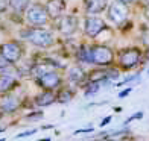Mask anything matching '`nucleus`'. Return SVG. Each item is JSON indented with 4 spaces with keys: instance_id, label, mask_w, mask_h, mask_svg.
<instances>
[{
    "instance_id": "obj_29",
    "label": "nucleus",
    "mask_w": 149,
    "mask_h": 141,
    "mask_svg": "<svg viewBox=\"0 0 149 141\" xmlns=\"http://www.w3.org/2000/svg\"><path fill=\"white\" fill-rule=\"evenodd\" d=\"M8 65H9V64L5 61V58H3L2 55H0V71H2V70H5V68H6V67H8Z\"/></svg>"
},
{
    "instance_id": "obj_36",
    "label": "nucleus",
    "mask_w": 149,
    "mask_h": 141,
    "mask_svg": "<svg viewBox=\"0 0 149 141\" xmlns=\"http://www.w3.org/2000/svg\"><path fill=\"white\" fill-rule=\"evenodd\" d=\"M3 131H5V127H0V133H2Z\"/></svg>"
},
{
    "instance_id": "obj_31",
    "label": "nucleus",
    "mask_w": 149,
    "mask_h": 141,
    "mask_svg": "<svg viewBox=\"0 0 149 141\" xmlns=\"http://www.w3.org/2000/svg\"><path fill=\"white\" fill-rule=\"evenodd\" d=\"M143 15H145V18L149 21V6L148 5H145V11H143Z\"/></svg>"
},
{
    "instance_id": "obj_18",
    "label": "nucleus",
    "mask_w": 149,
    "mask_h": 141,
    "mask_svg": "<svg viewBox=\"0 0 149 141\" xmlns=\"http://www.w3.org/2000/svg\"><path fill=\"white\" fill-rule=\"evenodd\" d=\"M76 59L79 64H91V52H90V46L81 44L78 47L76 52Z\"/></svg>"
},
{
    "instance_id": "obj_5",
    "label": "nucleus",
    "mask_w": 149,
    "mask_h": 141,
    "mask_svg": "<svg viewBox=\"0 0 149 141\" xmlns=\"http://www.w3.org/2000/svg\"><path fill=\"white\" fill-rule=\"evenodd\" d=\"M0 55L9 65H17L24 56V46L20 41H6L0 44Z\"/></svg>"
},
{
    "instance_id": "obj_11",
    "label": "nucleus",
    "mask_w": 149,
    "mask_h": 141,
    "mask_svg": "<svg viewBox=\"0 0 149 141\" xmlns=\"http://www.w3.org/2000/svg\"><path fill=\"white\" fill-rule=\"evenodd\" d=\"M67 80L72 84H76V85H85L87 82H88V73H87L82 65H72L69 70H67Z\"/></svg>"
},
{
    "instance_id": "obj_21",
    "label": "nucleus",
    "mask_w": 149,
    "mask_h": 141,
    "mask_svg": "<svg viewBox=\"0 0 149 141\" xmlns=\"http://www.w3.org/2000/svg\"><path fill=\"white\" fill-rule=\"evenodd\" d=\"M44 117V112L43 111H32L26 115V120H31V122H37V120H41Z\"/></svg>"
},
{
    "instance_id": "obj_7",
    "label": "nucleus",
    "mask_w": 149,
    "mask_h": 141,
    "mask_svg": "<svg viewBox=\"0 0 149 141\" xmlns=\"http://www.w3.org/2000/svg\"><path fill=\"white\" fill-rule=\"evenodd\" d=\"M55 29L63 37H67V38L73 37L79 29V18L76 15H72V14H64L63 17H59L56 20Z\"/></svg>"
},
{
    "instance_id": "obj_28",
    "label": "nucleus",
    "mask_w": 149,
    "mask_h": 141,
    "mask_svg": "<svg viewBox=\"0 0 149 141\" xmlns=\"http://www.w3.org/2000/svg\"><path fill=\"white\" fill-rule=\"evenodd\" d=\"M111 120H113V117H111V115L105 117V118L102 120V122H100V127H105L107 124H110V123H111Z\"/></svg>"
},
{
    "instance_id": "obj_38",
    "label": "nucleus",
    "mask_w": 149,
    "mask_h": 141,
    "mask_svg": "<svg viewBox=\"0 0 149 141\" xmlns=\"http://www.w3.org/2000/svg\"><path fill=\"white\" fill-rule=\"evenodd\" d=\"M148 75H149V68H148Z\"/></svg>"
},
{
    "instance_id": "obj_37",
    "label": "nucleus",
    "mask_w": 149,
    "mask_h": 141,
    "mask_svg": "<svg viewBox=\"0 0 149 141\" xmlns=\"http://www.w3.org/2000/svg\"><path fill=\"white\" fill-rule=\"evenodd\" d=\"M0 141H6V140H5V138H0Z\"/></svg>"
},
{
    "instance_id": "obj_27",
    "label": "nucleus",
    "mask_w": 149,
    "mask_h": 141,
    "mask_svg": "<svg viewBox=\"0 0 149 141\" xmlns=\"http://www.w3.org/2000/svg\"><path fill=\"white\" fill-rule=\"evenodd\" d=\"M88 132H94L93 127H84V129H78L74 131V135H79V133H88Z\"/></svg>"
},
{
    "instance_id": "obj_32",
    "label": "nucleus",
    "mask_w": 149,
    "mask_h": 141,
    "mask_svg": "<svg viewBox=\"0 0 149 141\" xmlns=\"http://www.w3.org/2000/svg\"><path fill=\"white\" fill-rule=\"evenodd\" d=\"M119 2H123V3H128V5H130V3H134L135 0H119Z\"/></svg>"
},
{
    "instance_id": "obj_10",
    "label": "nucleus",
    "mask_w": 149,
    "mask_h": 141,
    "mask_svg": "<svg viewBox=\"0 0 149 141\" xmlns=\"http://www.w3.org/2000/svg\"><path fill=\"white\" fill-rule=\"evenodd\" d=\"M20 108H22V100H20L15 94H12V91L0 94V109L3 111V114L12 115V114H15Z\"/></svg>"
},
{
    "instance_id": "obj_15",
    "label": "nucleus",
    "mask_w": 149,
    "mask_h": 141,
    "mask_svg": "<svg viewBox=\"0 0 149 141\" xmlns=\"http://www.w3.org/2000/svg\"><path fill=\"white\" fill-rule=\"evenodd\" d=\"M18 86V79L14 75L8 73H0V94L11 93L14 88Z\"/></svg>"
},
{
    "instance_id": "obj_30",
    "label": "nucleus",
    "mask_w": 149,
    "mask_h": 141,
    "mask_svg": "<svg viewBox=\"0 0 149 141\" xmlns=\"http://www.w3.org/2000/svg\"><path fill=\"white\" fill-rule=\"evenodd\" d=\"M143 59L145 61H149V46H146V50L143 52Z\"/></svg>"
},
{
    "instance_id": "obj_24",
    "label": "nucleus",
    "mask_w": 149,
    "mask_h": 141,
    "mask_svg": "<svg viewBox=\"0 0 149 141\" xmlns=\"http://www.w3.org/2000/svg\"><path fill=\"white\" fill-rule=\"evenodd\" d=\"M37 131L38 129H35V127H33V129H29V131H24V132H20V133H17V140H20V138H26V137H31V135H35L37 133Z\"/></svg>"
},
{
    "instance_id": "obj_16",
    "label": "nucleus",
    "mask_w": 149,
    "mask_h": 141,
    "mask_svg": "<svg viewBox=\"0 0 149 141\" xmlns=\"http://www.w3.org/2000/svg\"><path fill=\"white\" fill-rule=\"evenodd\" d=\"M53 70H56L55 67H53L52 64H49L44 59L43 62H35L33 64V67H32V71H31V76L33 77V79H38V77H41V76H44L46 73H49V71H53Z\"/></svg>"
},
{
    "instance_id": "obj_33",
    "label": "nucleus",
    "mask_w": 149,
    "mask_h": 141,
    "mask_svg": "<svg viewBox=\"0 0 149 141\" xmlns=\"http://www.w3.org/2000/svg\"><path fill=\"white\" fill-rule=\"evenodd\" d=\"M38 141H52L50 138H41V140H38Z\"/></svg>"
},
{
    "instance_id": "obj_4",
    "label": "nucleus",
    "mask_w": 149,
    "mask_h": 141,
    "mask_svg": "<svg viewBox=\"0 0 149 141\" xmlns=\"http://www.w3.org/2000/svg\"><path fill=\"white\" fill-rule=\"evenodd\" d=\"M90 52H91V64L97 67H111L116 61L113 49L105 44H93L90 46Z\"/></svg>"
},
{
    "instance_id": "obj_35",
    "label": "nucleus",
    "mask_w": 149,
    "mask_h": 141,
    "mask_svg": "<svg viewBox=\"0 0 149 141\" xmlns=\"http://www.w3.org/2000/svg\"><path fill=\"white\" fill-rule=\"evenodd\" d=\"M145 5H148V6H149V0H145Z\"/></svg>"
},
{
    "instance_id": "obj_3",
    "label": "nucleus",
    "mask_w": 149,
    "mask_h": 141,
    "mask_svg": "<svg viewBox=\"0 0 149 141\" xmlns=\"http://www.w3.org/2000/svg\"><path fill=\"white\" fill-rule=\"evenodd\" d=\"M26 21L31 28H46L52 20L43 3H32L26 11Z\"/></svg>"
},
{
    "instance_id": "obj_9",
    "label": "nucleus",
    "mask_w": 149,
    "mask_h": 141,
    "mask_svg": "<svg viewBox=\"0 0 149 141\" xmlns=\"http://www.w3.org/2000/svg\"><path fill=\"white\" fill-rule=\"evenodd\" d=\"M35 82H37V85L40 86V88H43V90L56 91V90H59L61 86H63L64 79H63V76H61L56 70H53V71L46 73L44 76L35 79Z\"/></svg>"
},
{
    "instance_id": "obj_25",
    "label": "nucleus",
    "mask_w": 149,
    "mask_h": 141,
    "mask_svg": "<svg viewBox=\"0 0 149 141\" xmlns=\"http://www.w3.org/2000/svg\"><path fill=\"white\" fill-rule=\"evenodd\" d=\"M9 9V0H0V14H5Z\"/></svg>"
},
{
    "instance_id": "obj_1",
    "label": "nucleus",
    "mask_w": 149,
    "mask_h": 141,
    "mask_svg": "<svg viewBox=\"0 0 149 141\" xmlns=\"http://www.w3.org/2000/svg\"><path fill=\"white\" fill-rule=\"evenodd\" d=\"M20 38L26 39L29 44L38 47V49H50L56 43L55 33L46 28H26L20 30Z\"/></svg>"
},
{
    "instance_id": "obj_19",
    "label": "nucleus",
    "mask_w": 149,
    "mask_h": 141,
    "mask_svg": "<svg viewBox=\"0 0 149 141\" xmlns=\"http://www.w3.org/2000/svg\"><path fill=\"white\" fill-rule=\"evenodd\" d=\"M31 0H9V8L15 12V14H23L29 9Z\"/></svg>"
},
{
    "instance_id": "obj_13",
    "label": "nucleus",
    "mask_w": 149,
    "mask_h": 141,
    "mask_svg": "<svg viewBox=\"0 0 149 141\" xmlns=\"http://www.w3.org/2000/svg\"><path fill=\"white\" fill-rule=\"evenodd\" d=\"M65 8H67L65 0H47L46 2V9L49 12L52 21H56L59 17H63Z\"/></svg>"
},
{
    "instance_id": "obj_23",
    "label": "nucleus",
    "mask_w": 149,
    "mask_h": 141,
    "mask_svg": "<svg viewBox=\"0 0 149 141\" xmlns=\"http://www.w3.org/2000/svg\"><path fill=\"white\" fill-rule=\"evenodd\" d=\"M140 118H143V111H139V112H135V114H132L131 117H128L126 120H125V126L128 124V123H131V122H134V120H140Z\"/></svg>"
},
{
    "instance_id": "obj_20",
    "label": "nucleus",
    "mask_w": 149,
    "mask_h": 141,
    "mask_svg": "<svg viewBox=\"0 0 149 141\" xmlns=\"http://www.w3.org/2000/svg\"><path fill=\"white\" fill-rule=\"evenodd\" d=\"M100 86H102V84H99V82H87L84 85V96L91 97L93 94H96L100 90Z\"/></svg>"
},
{
    "instance_id": "obj_8",
    "label": "nucleus",
    "mask_w": 149,
    "mask_h": 141,
    "mask_svg": "<svg viewBox=\"0 0 149 141\" xmlns=\"http://www.w3.org/2000/svg\"><path fill=\"white\" fill-rule=\"evenodd\" d=\"M108 29V26L105 23L104 18H100L97 15H85L84 18V33L88 38H97L104 30Z\"/></svg>"
},
{
    "instance_id": "obj_26",
    "label": "nucleus",
    "mask_w": 149,
    "mask_h": 141,
    "mask_svg": "<svg viewBox=\"0 0 149 141\" xmlns=\"http://www.w3.org/2000/svg\"><path fill=\"white\" fill-rule=\"evenodd\" d=\"M131 91H132L131 86H128V88H125L123 91H120V93H119V99H125V97L128 96V94H131Z\"/></svg>"
},
{
    "instance_id": "obj_12",
    "label": "nucleus",
    "mask_w": 149,
    "mask_h": 141,
    "mask_svg": "<svg viewBox=\"0 0 149 141\" xmlns=\"http://www.w3.org/2000/svg\"><path fill=\"white\" fill-rule=\"evenodd\" d=\"M84 2V9L87 15H99L105 12L110 6L108 0H82Z\"/></svg>"
},
{
    "instance_id": "obj_2",
    "label": "nucleus",
    "mask_w": 149,
    "mask_h": 141,
    "mask_svg": "<svg viewBox=\"0 0 149 141\" xmlns=\"http://www.w3.org/2000/svg\"><path fill=\"white\" fill-rule=\"evenodd\" d=\"M143 59V50L140 47H125L117 53V64L122 70H132L135 68Z\"/></svg>"
},
{
    "instance_id": "obj_6",
    "label": "nucleus",
    "mask_w": 149,
    "mask_h": 141,
    "mask_svg": "<svg viewBox=\"0 0 149 141\" xmlns=\"http://www.w3.org/2000/svg\"><path fill=\"white\" fill-rule=\"evenodd\" d=\"M128 17H130V8H128V3L119 2V0H114L110 3L107 9V20L111 21L113 24L120 26L128 21Z\"/></svg>"
},
{
    "instance_id": "obj_22",
    "label": "nucleus",
    "mask_w": 149,
    "mask_h": 141,
    "mask_svg": "<svg viewBox=\"0 0 149 141\" xmlns=\"http://www.w3.org/2000/svg\"><path fill=\"white\" fill-rule=\"evenodd\" d=\"M140 77V75H132V76H128V77H125L122 82H117L116 84V86L117 88H120V86H123V85H126V84H130V82H132V80H137Z\"/></svg>"
},
{
    "instance_id": "obj_14",
    "label": "nucleus",
    "mask_w": 149,
    "mask_h": 141,
    "mask_svg": "<svg viewBox=\"0 0 149 141\" xmlns=\"http://www.w3.org/2000/svg\"><path fill=\"white\" fill-rule=\"evenodd\" d=\"M56 102V93L55 91H49V90H43L40 94H37L33 97V105L38 108H46L50 106Z\"/></svg>"
},
{
    "instance_id": "obj_17",
    "label": "nucleus",
    "mask_w": 149,
    "mask_h": 141,
    "mask_svg": "<svg viewBox=\"0 0 149 141\" xmlns=\"http://www.w3.org/2000/svg\"><path fill=\"white\" fill-rule=\"evenodd\" d=\"M74 97V90H72L70 86H61L56 93V102L61 105L70 103Z\"/></svg>"
},
{
    "instance_id": "obj_34",
    "label": "nucleus",
    "mask_w": 149,
    "mask_h": 141,
    "mask_svg": "<svg viewBox=\"0 0 149 141\" xmlns=\"http://www.w3.org/2000/svg\"><path fill=\"white\" fill-rule=\"evenodd\" d=\"M3 115H5V114H3V111H2V109H0V120H2V118H3Z\"/></svg>"
}]
</instances>
